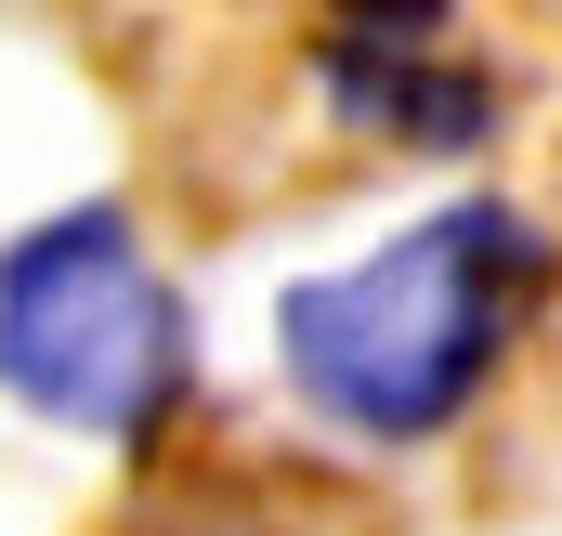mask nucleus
Instances as JSON below:
<instances>
[{
    "mask_svg": "<svg viewBox=\"0 0 562 536\" xmlns=\"http://www.w3.org/2000/svg\"><path fill=\"white\" fill-rule=\"evenodd\" d=\"M132 536H249V524H236V511H196V498H183V511H157V524H132Z\"/></svg>",
    "mask_w": 562,
    "mask_h": 536,
    "instance_id": "4",
    "label": "nucleus"
},
{
    "mask_svg": "<svg viewBox=\"0 0 562 536\" xmlns=\"http://www.w3.org/2000/svg\"><path fill=\"white\" fill-rule=\"evenodd\" d=\"M314 79H327V105H340L353 132L419 144V157H471V144L497 132V79L458 66L445 40H353V26H327Z\"/></svg>",
    "mask_w": 562,
    "mask_h": 536,
    "instance_id": "3",
    "label": "nucleus"
},
{
    "mask_svg": "<svg viewBox=\"0 0 562 536\" xmlns=\"http://www.w3.org/2000/svg\"><path fill=\"white\" fill-rule=\"evenodd\" d=\"M550 275H562V236L524 197H445L419 223H393L367 263H327L288 288L276 380L340 445H393V458L445 445L497 393V367L524 354Z\"/></svg>",
    "mask_w": 562,
    "mask_h": 536,
    "instance_id": "1",
    "label": "nucleus"
},
{
    "mask_svg": "<svg viewBox=\"0 0 562 536\" xmlns=\"http://www.w3.org/2000/svg\"><path fill=\"white\" fill-rule=\"evenodd\" d=\"M0 393L79 445H157L196 393V327L119 210L0 236Z\"/></svg>",
    "mask_w": 562,
    "mask_h": 536,
    "instance_id": "2",
    "label": "nucleus"
}]
</instances>
